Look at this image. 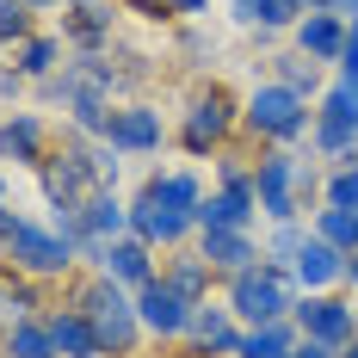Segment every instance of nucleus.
<instances>
[{
  "mask_svg": "<svg viewBox=\"0 0 358 358\" xmlns=\"http://www.w3.org/2000/svg\"><path fill=\"white\" fill-rule=\"evenodd\" d=\"M167 143V124H161V111L155 106H117L111 111V130H106V148L117 155H155V148Z\"/></svg>",
  "mask_w": 358,
  "mask_h": 358,
  "instance_id": "f8f14e48",
  "label": "nucleus"
},
{
  "mask_svg": "<svg viewBox=\"0 0 358 358\" xmlns=\"http://www.w3.org/2000/svg\"><path fill=\"white\" fill-rule=\"evenodd\" d=\"M93 272H99V278H111V285H124V290H143V285H155V278H161L155 248H148V241H136V235L106 241V248H99V259H93Z\"/></svg>",
  "mask_w": 358,
  "mask_h": 358,
  "instance_id": "9d476101",
  "label": "nucleus"
},
{
  "mask_svg": "<svg viewBox=\"0 0 358 358\" xmlns=\"http://www.w3.org/2000/svg\"><path fill=\"white\" fill-rule=\"evenodd\" d=\"M204 6H210V0H167V13H179V19H198Z\"/></svg>",
  "mask_w": 358,
  "mask_h": 358,
  "instance_id": "4c0bfd02",
  "label": "nucleus"
},
{
  "mask_svg": "<svg viewBox=\"0 0 358 358\" xmlns=\"http://www.w3.org/2000/svg\"><path fill=\"white\" fill-rule=\"evenodd\" d=\"M303 241H309V229H303V222H272V229H266V241H259V253H266V266H290V259L303 253Z\"/></svg>",
  "mask_w": 358,
  "mask_h": 358,
  "instance_id": "cd10ccee",
  "label": "nucleus"
},
{
  "mask_svg": "<svg viewBox=\"0 0 358 358\" xmlns=\"http://www.w3.org/2000/svg\"><path fill=\"white\" fill-rule=\"evenodd\" d=\"M0 161H13V167H43L50 161V130H43L37 111H13L0 124Z\"/></svg>",
  "mask_w": 358,
  "mask_h": 358,
  "instance_id": "4468645a",
  "label": "nucleus"
},
{
  "mask_svg": "<svg viewBox=\"0 0 358 358\" xmlns=\"http://www.w3.org/2000/svg\"><path fill=\"white\" fill-rule=\"evenodd\" d=\"M290 37H296V50H303L309 62H340V50H346V19H340V13H303V19L290 25Z\"/></svg>",
  "mask_w": 358,
  "mask_h": 358,
  "instance_id": "dca6fc26",
  "label": "nucleus"
},
{
  "mask_svg": "<svg viewBox=\"0 0 358 358\" xmlns=\"http://www.w3.org/2000/svg\"><path fill=\"white\" fill-rule=\"evenodd\" d=\"M322 204H334V210H358V155H352V161H340V167L322 179Z\"/></svg>",
  "mask_w": 358,
  "mask_h": 358,
  "instance_id": "c85d7f7f",
  "label": "nucleus"
},
{
  "mask_svg": "<svg viewBox=\"0 0 358 358\" xmlns=\"http://www.w3.org/2000/svg\"><path fill=\"white\" fill-rule=\"evenodd\" d=\"M25 6H31V13H43V6H56V0H25Z\"/></svg>",
  "mask_w": 358,
  "mask_h": 358,
  "instance_id": "79ce46f5",
  "label": "nucleus"
},
{
  "mask_svg": "<svg viewBox=\"0 0 358 358\" xmlns=\"http://www.w3.org/2000/svg\"><path fill=\"white\" fill-rule=\"evenodd\" d=\"M111 0H99V6H74V13H62V43H74L80 56H106L111 43Z\"/></svg>",
  "mask_w": 358,
  "mask_h": 358,
  "instance_id": "f3484780",
  "label": "nucleus"
},
{
  "mask_svg": "<svg viewBox=\"0 0 358 358\" xmlns=\"http://www.w3.org/2000/svg\"><path fill=\"white\" fill-rule=\"evenodd\" d=\"M13 290H19V278H13V272H0V334L19 322V303H13Z\"/></svg>",
  "mask_w": 358,
  "mask_h": 358,
  "instance_id": "72a5a7b5",
  "label": "nucleus"
},
{
  "mask_svg": "<svg viewBox=\"0 0 358 358\" xmlns=\"http://www.w3.org/2000/svg\"><path fill=\"white\" fill-rule=\"evenodd\" d=\"M241 124H248L253 136H266V143H296V136H309L315 111H309L303 93H290V87H278V80H266V87H253V93H248Z\"/></svg>",
  "mask_w": 358,
  "mask_h": 358,
  "instance_id": "20e7f679",
  "label": "nucleus"
},
{
  "mask_svg": "<svg viewBox=\"0 0 358 358\" xmlns=\"http://www.w3.org/2000/svg\"><path fill=\"white\" fill-rule=\"evenodd\" d=\"M340 285H352V290H358V253L346 259V278H340Z\"/></svg>",
  "mask_w": 358,
  "mask_h": 358,
  "instance_id": "ea45409f",
  "label": "nucleus"
},
{
  "mask_svg": "<svg viewBox=\"0 0 358 358\" xmlns=\"http://www.w3.org/2000/svg\"><path fill=\"white\" fill-rule=\"evenodd\" d=\"M235 124H241V106H235V93H229V87H204V93L185 106L179 143H185V155H216V148L235 136Z\"/></svg>",
  "mask_w": 358,
  "mask_h": 358,
  "instance_id": "423d86ee",
  "label": "nucleus"
},
{
  "mask_svg": "<svg viewBox=\"0 0 358 358\" xmlns=\"http://www.w3.org/2000/svg\"><path fill=\"white\" fill-rule=\"evenodd\" d=\"M309 235H322L327 248H340V253H358V210H334V204H322Z\"/></svg>",
  "mask_w": 358,
  "mask_h": 358,
  "instance_id": "393cba45",
  "label": "nucleus"
},
{
  "mask_svg": "<svg viewBox=\"0 0 358 358\" xmlns=\"http://www.w3.org/2000/svg\"><path fill=\"white\" fill-rule=\"evenodd\" d=\"M130 13H167V0H124Z\"/></svg>",
  "mask_w": 358,
  "mask_h": 358,
  "instance_id": "58836bf2",
  "label": "nucleus"
},
{
  "mask_svg": "<svg viewBox=\"0 0 358 358\" xmlns=\"http://www.w3.org/2000/svg\"><path fill=\"white\" fill-rule=\"evenodd\" d=\"M278 87H290V93H303V99H315V93H322V62H309L303 50H290V56H278Z\"/></svg>",
  "mask_w": 358,
  "mask_h": 358,
  "instance_id": "bb28decb",
  "label": "nucleus"
},
{
  "mask_svg": "<svg viewBox=\"0 0 358 358\" xmlns=\"http://www.w3.org/2000/svg\"><path fill=\"white\" fill-rule=\"evenodd\" d=\"M229 13H235V25H259V0H229Z\"/></svg>",
  "mask_w": 358,
  "mask_h": 358,
  "instance_id": "c9c22d12",
  "label": "nucleus"
},
{
  "mask_svg": "<svg viewBox=\"0 0 358 358\" xmlns=\"http://www.w3.org/2000/svg\"><path fill=\"white\" fill-rule=\"evenodd\" d=\"M6 358H56V340H50L43 315H25V322L6 327Z\"/></svg>",
  "mask_w": 358,
  "mask_h": 358,
  "instance_id": "b1692460",
  "label": "nucleus"
},
{
  "mask_svg": "<svg viewBox=\"0 0 358 358\" xmlns=\"http://www.w3.org/2000/svg\"><path fill=\"white\" fill-rule=\"evenodd\" d=\"M31 37V6L25 0H0V43H25Z\"/></svg>",
  "mask_w": 358,
  "mask_h": 358,
  "instance_id": "2f4dec72",
  "label": "nucleus"
},
{
  "mask_svg": "<svg viewBox=\"0 0 358 358\" xmlns=\"http://www.w3.org/2000/svg\"><path fill=\"white\" fill-rule=\"evenodd\" d=\"M117 235H130V204L117 192H93L87 198V235L80 241H117Z\"/></svg>",
  "mask_w": 358,
  "mask_h": 358,
  "instance_id": "412c9836",
  "label": "nucleus"
},
{
  "mask_svg": "<svg viewBox=\"0 0 358 358\" xmlns=\"http://www.w3.org/2000/svg\"><path fill=\"white\" fill-rule=\"evenodd\" d=\"M19 222H25V216H13L6 204H0V259L13 253V235H19Z\"/></svg>",
  "mask_w": 358,
  "mask_h": 358,
  "instance_id": "f704fd0d",
  "label": "nucleus"
},
{
  "mask_svg": "<svg viewBox=\"0 0 358 358\" xmlns=\"http://www.w3.org/2000/svg\"><path fill=\"white\" fill-rule=\"evenodd\" d=\"M253 216H259V204H253V198H235V192H204V204L192 210V222H198V229H253Z\"/></svg>",
  "mask_w": 358,
  "mask_h": 358,
  "instance_id": "aec40b11",
  "label": "nucleus"
},
{
  "mask_svg": "<svg viewBox=\"0 0 358 358\" xmlns=\"http://www.w3.org/2000/svg\"><path fill=\"white\" fill-rule=\"evenodd\" d=\"M303 19V0H259V31H290Z\"/></svg>",
  "mask_w": 358,
  "mask_h": 358,
  "instance_id": "473e14b6",
  "label": "nucleus"
},
{
  "mask_svg": "<svg viewBox=\"0 0 358 358\" xmlns=\"http://www.w3.org/2000/svg\"><path fill=\"white\" fill-rule=\"evenodd\" d=\"M69 309H80L87 315V327H93V340H99V358H130L136 346H143V322H136V290L111 285V278H87V285L69 290Z\"/></svg>",
  "mask_w": 358,
  "mask_h": 358,
  "instance_id": "f257e3e1",
  "label": "nucleus"
},
{
  "mask_svg": "<svg viewBox=\"0 0 358 358\" xmlns=\"http://www.w3.org/2000/svg\"><path fill=\"white\" fill-rule=\"evenodd\" d=\"M315 192H322V173L303 155H290V148H266L253 161V198H259L266 222H303Z\"/></svg>",
  "mask_w": 358,
  "mask_h": 358,
  "instance_id": "f03ea898",
  "label": "nucleus"
},
{
  "mask_svg": "<svg viewBox=\"0 0 358 358\" xmlns=\"http://www.w3.org/2000/svg\"><path fill=\"white\" fill-rule=\"evenodd\" d=\"M216 192L253 198V161H235V155H222V161H216ZM253 204H259V198H253Z\"/></svg>",
  "mask_w": 358,
  "mask_h": 358,
  "instance_id": "7c9ffc66",
  "label": "nucleus"
},
{
  "mask_svg": "<svg viewBox=\"0 0 358 358\" xmlns=\"http://www.w3.org/2000/svg\"><path fill=\"white\" fill-rule=\"evenodd\" d=\"M327 6H334V0H303V13H327Z\"/></svg>",
  "mask_w": 358,
  "mask_h": 358,
  "instance_id": "a19ab883",
  "label": "nucleus"
},
{
  "mask_svg": "<svg viewBox=\"0 0 358 358\" xmlns=\"http://www.w3.org/2000/svg\"><path fill=\"white\" fill-rule=\"evenodd\" d=\"M161 278H167L185 303H210V278L216 272H210V259H204L198 248H173L167 259H161Z\"/></svg>",
  "mask_w": 358,
  "mask_h": 358,
  "instance_id": "a211bd4d",
  "label": "nucleus"
},
{
  "mask_svg": "<svg viewBox=\"0 0 358 358\" xmlns=\"http://www.w3.org/2000/svg\"><path fill=\"white\" fill-rule=\"evenodd\" d=\"M198 253L210 259L216 278H235V272H253L266 253L253 241V229H198Z\"/></svg>",
  "mask_w": 358,
  "mask_h": 358,
  "instance_id": "ddd939ff",
  "label": "nucleus"
},
{
  "mask_svg": "<svg viewBox=\"0 0 358 358\" xmlns=\"http://www.w3.org/2000/svg\"><path fill=\"white\" fill-rule=\"evenodd\" d=\"M290 322L303 340H315V346H334V352H346L358 340V309L346 296H334V290H309V296H296V309H290Z\"/></svg>",
  "mask_w": 358,
  "mask_h": 358,
  "instance_id": "0eeeda50",
  "label": "nucleus"
},
{
  "mask_svg": "<svg viewBox=\"0 0 358 358\" xmlns=\"http://www.w3.org/2000/svg\"><path fill=\"white\" fill-rule=\"evenodd\" d=\"M192 309L198 303H185L167 278H155V285L136 290V322H143L148 340H185V322H192Z\"/></svg>",
  "mask_w": 358,
  "mask_h": 358,
  "instance_id": "1a4fd4ad",
  "label": "nucleus"
},
{
  "mask_svg": "<svg viewBox=\"0 0 358 358\" xmlns=\"http://www.w3.org/2000/svg\"><path fill=\"white\" fill-rule=\"evenodd\" d=\"M148 192H155L167 210H185V216L204 204V179L185 173V167H173V173H155V179H148Z\"/></svg>",
  "mask_w": 358,
  "mask_h": 358,
  "instance_id": "5701e85b",
  "label": "nucleus"
},
{
  "mask_svg": "<svg viewBox=\"0 0 358 358\" xmlns=\"http://www.w3.org/2000/svg\"><path fill=\"white\" fill-rule=\"evenodd\" d=\"M296 322H266V327H241V352L235 358H290L296 352Z\"/></svg>",
  "mask_w": 358,
  "mask_h": 358,
  "instance_id": "4be33fe9",
  "label": "nucleus"
},
{
  "mask_svg": "<svg viewBox=\"0 0 358 358\" xmlns=\"http://www.w3.org/2000/svg\"><path fill=\"white\" fill-rule=\"evenodd\" d=\"M315 117H322V124H340V130H358V93L334 80L322 93V106H315Z\"/></svg>",
  "mask_w": 358,
  "mask_h": 358,
  "instance_id": "c756f323",
  "label": "nucleus"
},
{
  "mask_svg": "<svg viewBox=\"0 0 358 358\" xmlns=\"http://www.w3.org/2000/svg\"><path fill=\"white\" fill-rule=\"evenodd\" d=\"M0 204H6V173H0Z\"/></svg>",
  "mask_w": 358,
  "mask_h": 358,
  "instance_id": "a18cd8bd",
  "label": "nucleus"
},
{
  "mask_svg": "<svg viewBox=\"0 0 358 358\" xmlns=\"http://www.w3.org/2000/svg\"><path fill=\"white\" fill-rule=\"evenodd\" d=\"M346 25H358V0H352V13H346Z\"/></svg>",
  "mask_w": 358,
  "mask_h": 358,
  "instance_id": "37998d69",
  "label": "nucleus"
},
{
  "mask_svg": "<svg viewBox=\"0 0 358 358\" xmlns=\"http://www.w3.org/2000/svg\"><path fill=\"white\" fill-rule=\"evenodd\" d=\"M56 62H62V37H25L19 43V74L25 80H50Z\"/></svg>",
  "mask_w": 358,
  "mask_h": 358,
  "instance_id": "a878e982",
  "label": "nucleus"
},
{
  "mask_svg": "<svg viewBox=\"0 0 358 358\" xmlns=\"http://www.w3.org/2000/svg\"><path fill=\"white\" fill-rule=\"evenodd\" d=\"M290 358H340V352H334V346H315V340H296V352H290Z\"/></svg>",
  "mask_w": 358,
  "mask_h": 358,
  "instance_id": "e433bc0d",
  "label": "nucleus"
},
{
  "mask_svg": "<svg viewBox=\"0 0 358 358\" xmlns=\"http://www.w3.org/2000/svg\"><path fill=\"white\" fill-rule=\"evenodd\" d=\"M130 235H136V241H148L155 253H161V248L173 253V248H185V241L198 235V222H192L185 210H167V204L143 185V192L130 198Z\"/></svg>",
  "mask_w": 358,
  "mask_h": 358,
  "instance_id": "6e6552de",
  "label": "nucleus"
},
{
  "mask_svg": "<svg viewBox=\"0 0 358 358\" xmlns=\"http://www.w3.org/2000/svg\"><path fill=\"white\" fill-rule=\"evenodd\" d=\"M6 259H13L19 278H69L74 266H80V248H74L62 229H50V222H19Z\"/></svg>",
  "mask_w": 358,
  "mask_h": 358,
  "instance_id": "39448f33",
  "label": "nucleus"
},
{
  "mask_svg": "<svg viewBox=\"0 0 358 358\" xmlns=\"http://www.w3.org/2000/svg\"><path fill=\"white\" fill-rule=\"evenodd\" d=\"M346 259H352V253H340V248H327L322 235H309L303 253L290 259V278H296L303 296H309V290H334L340 278H346Z\"/></svg>",
  "mask_w": 358,
  "mask_h": 358,
  "instance_id": "2eb2a0df",
  "label": "nucleus"
},
{
  "mask_svg": "<svg viewBox=\"0 0 358 358\" xmlns=\"http://www.w3.org/2000/svg\"><path fill=\"white\" fill-rule=\"evenodd\" d=\"M192 358H235L241 352V322L229 315V303H198L192 322H185Z\"/></svg>",
  "mask_w": 358,
  "mask_h": 358,
  "instance_id": "9b49d317",
  "label": "nucleus"
},
{
  "mask_svg": "<svg viewBox=\"0 0 358 358\" xmlns=\"http://www.w3.org/2000/svg\"><path fill=\"white\" fill-rule=\"evenodd\" d=\"M340 358H358V340H352V346H346V352H340Z\"/></svg>",
  "mask_w": 358,
  "mask_h": 358,
  "instance_id": "c03bdc74",
  "label": "nucleus"
},
{
  "mask_svg": "<svg viewBox=\"0 0 358 358\" xmlns=\"http://www.w3.org/2000/svg\"><path fill=\"white\" fill-rule=\"evenodd\" d=\"M296 278H290V266H253V272H235L229 278V315L241 327H266V322H290V309H296Z\"/></svg>",
  "mask_w": 358,
  "mask_h": 358,
  "instance_id": "7ed1b4c3",
  "label": "nucleus"
},
{
  "mask_svg": "<svg viewBox=\"0 0 358 358\" xmlns=\"http://www.w3.org/2000/svg\"><path fill=\"white\" fill-rule=\"evenodd\" d=\"M43 327H50V340H56V358H99V340H93V327H87L80 309H50Z\"/></svg>",
  "mask_w": 358,
  "mask_h": 358,
  "instance_id": "6ab92c4d",
  "label": "nucleus"
}]
</instances>
